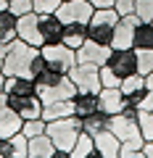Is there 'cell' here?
<instances>
[{
  "label": "cell",
  "mask_w": 153,
  "mask_h": 158,
  "mask_svg": "<svg viewBox=\"0 0 153 158\" xmlns=\"http://www.w3.org/2000/svg\"><path fill=\"white\" fill-rule=\"evenodd\" d=\"M142 156H145V158H153V140H148L145 145H142Z\"/></svg>",
  "instance_id": "ab89813d"
},
{
  "label": "cell",
  "mask_w": 153,
  "mask_h": 158,
  "mask_svg": "<svg viewBox=\"0 0 153 158\" xmlns=\"http://www.w3.org/2000/svg\"><path fill=\"white\" fill-rule=\"evenodd\" d=\"M135 50H153V24L140 21L135 29Z\"/></svg>",
  "instance_id": "d4e9b609"
},
{
  "label": "cell",
  "mask_w": 153,
  "mask_h": 158,
  "mask_svg": "<svg viewBox=\"0 0 153 158\" xmlns=\"http://www.w3.org/2000/svg\"><path fill=\"white\" fill-rule=\"evenodd\" d=\"M8 53V42H0V66H3V58H6Z\"/></svg>",
  "instance_id": "60d3db41"
},
{
  "label": "cell",
  "mask_w": 153,
  "mask_h": 158,
  "mask_svg": "<svg viewBox=\"0 0 153 158\" xmlns=\"http://www.w3.org/2000/svg\"><path fill=\"white\" fill-rule=\"evenodd\" d=\"M137 71L153 74V50H137Z\"/></svg>",
  "instance_id": "4dcf8cb0"
},
{
  "label": "cell",
  "mask_w": 153,
  "mask_h": 158,
  "mask_svg": "<svg viewBox=\"0 0 153 158\" xmlns=\"http://www.w3.org/2000/svg\"><path fill=\"white\" fill-rule=\"evenodd\" d=\"M16 37V16L11 11H0V42H11Z\"/></svg>",
  "instance_id": "4316f807"
},
{
  "label": "cell",
  "mask_w": 153,
  "mask_h": 158,
  "mask_svg": "<svg viewBox=\"0 0 153 158\" xmlns=\"http://www.w3.org/2000/svg\"><path fill=\"white\" fill-rule=\"evenodd\" d=\"M3 85H6V74H3V69H0V92H3Z\"/></svg>",
  "instance_id": "b9f144b4"
},
{
  "label": "cell",
  "mask_w": 153,
  "mask_h": 158,
  "mask_svg": "<svg viewBox=\"0 0 153 158\" xmlns=\"http://www.w3.org/2000/svg\"><path fill=\"white\" fill-rule=\"evenodd\" d=\"M0 158H11V137H0Z\"/></svg>",
  "instance_id": "74e56055"
},
{
  "label": "cell",
  "mask_w": 153,
  "mask_h": 158,
  "mask_svg": "<svg viewBox=\"0 0 153 158\" xmlns=\"http://www.w3.org/2000/svg\"><path fill=\"white\" fill-rule=\"evenodd\" d=\"M111 56V45H103L95 40H85L82 48H77V63H92V66H106Z\"/></svg>",
  "instance_id": "30bf717a"
},
{
  "label": "cell",
  "mask_w": 153,
  "mask_h": 158,
  "mask_svg": "<svg viewBox=\"0 0 153 158\" xmlns=\"http://www.w3.org/2000/svg\"><path fill=\"white\" fill-rule=\"evenodd\" d=\"M92 150H95L92 135L90 132H82V135L77 137V142H74V148H71V158H90Z\"/></svg>",
  "instance_id": "484cf974"
},
{
  "label": "cell",
  "mask_w": 153,
  "mask_h": 158,
  "mask_svg": "<svg viewBox=\"0 0 153 158\" xmlns=\"http://www.w3.org/2000/svg\"><path fill=\"white\" fill-rule=\"evenodd\" d=\"M108 129L119 137L121 142L142 140L140 127H137V118H130V116H124V113H113V116H111V127H108Z\"/></svg>",
  "instance_id": "7c38bea8"
},
{
  "label": "cell",
  "mask_w": 153,
  "mask_h": 158,
  "mask_svg": "<svg viewBox=\"0 0 153 158\" xmlns=\"http://www.w3.org/2000/svg\"><path fill=\"white\" fill-rule=\"evenodd\" d=\"M69 79L77 85V92H100V66L92 63H74Z\"/></svg>",
  "instance_id": "5b68a950"
},
{
  "label": "cell",
  "mask_w": 153,
  "mask_h": 158,
  "mask_svg": "<svg viewBox=\"0 0 153 158\" xmlns=\"http://www.w3.org/2000/svg\"><path fill=\"white\" fill-rule=\"evenodd\" d=\"M8 11L19 19V16H24V13L32 11V0H8Z\"/></svg>",
  "instance_id": "e575fe53"
},
{
  "label": "cell",
  "mask_w": 153,
  "mask_h": 158,
  "mask_svg": "<svg viewBox=\"0 0 153 158\" xmlns=\"http://www.w3.org/2000/svg\"><path fill=\"white\" fill-rule=\"evenodd\" d=\"M92 140H95V150H92L90 158H119L121 140L111 129H103L98 135H92Z\"/></svg>",
  "instance_id": "4fadbf2b"
},
{
  "label": "cell",
  "mask_w": 153,
  "mask_h": 158,
  "mask_svg": "<svg viewBox=\"0 0 153 158\" xmlns=\"http://www.w3.org/2000/svg\"><path fill=\"white\" fill-rule=\"evenodd\" d=\"M16 37L24 40V42H29V45L34 48H42L45 42H42V32H40V13H24V16L16 19Z\"/></svg>",
  "instance_id": "ba28073f"
},
{
  "label": "cell",
  "mask_w": 153,
  "mask_h": 158,
  "mask_svg": "<svg viewBox=\"0 0 153 158\" xmlns=\"http://www.w3.org/2000/svg\"><path fill=\"white\" fill-rule=\"evenodd\" d=\"M119 24V13L111 8H95L87 21V40H95V42H103V45H111L113 29Z\"/></svg>",
  "instance_id": "3957f363"
},
{
  "label": "cell",
  "mask_w": 153,
  "mask_h": 158,
  "mask_svg": "<svg viewBox=\"0 0 153 158\" xmlns=\"http://www.w3.org/2000/svg\"><path fill=\"white\" fill-rule=\"evenodd\" d=\"M100 85L103 87H119L121 85V77L116 71H111L108 66H100Z\"/></svg>",
  "instance_id": "836d02e7"
},
{
  "label": "cell",
  "mask_w": 153,
  "mask_h": 158,
  "mask_svg": "<svg viewBox=\"0 0 153 158\" xmlns=\"http://www.w3.org/2000/svg\"><path fill=\"white\" fill-rule=\"evenodd\" d=\"M21 124H24V118L8 106L6 95L0 92V137H13L16 132H21Z\"/></svg>",
  "instance_id": "5bb4252c"
},
{
  "label": "cell",
  "mask_w": 153,
  "mask_h": 158,
  "mask_svg": "<svg viewBox=\"0 0 153 158\" xmlns=\"http://www.w3.org/2000/svg\"><path fill=\"white\" fill-rule=\"evenodd\" d=\"M140 24L137 13H127V16H119V24L113 29L111 37V48L119 50V48H135V29Z\"/></svg>",
  "instance_id": "9c48e42d"
},
{
  "label": "cell",
  "mask_w": 153,
  "mask_h": 158,
  "mask_svg": "<svg viewBox=\"0 0 153 158\" xmlns=\"http://www.w3.org/2000/svg\"><path fill=\"white\" fill-rule=\"evenodd\" d=\"M95 8L90 6V0H61V6L56 8V16L61 19L63 24H71V21H82L87 24L92 16Z\"/></svg>",
  "instance_id": "8992f818"
},
{
  "label": "cell",
  "mask_w": 153,
  "mask_h": 158,
  "mask_svg": "<svg viewBox=\"0 0 153 158\" xmlns=\"http://www.w3.org/2000/svg\"><path fill=\"white\" fill-rule=\"evenodd\" d=\"M140 108L153 111V74H145V98H142Z\"/></svg>",
  "instance_id": "d590c367"
},
{
  "label": "cell",
  "mask_w": 153,
  "mask_h": 158,
  "mask_svg": "<svg viewBox=\"0 0 153 158\" xmlns=\"http://www.w3.org/2000/svg\"><path fill=\"white\" fill-rule=\"evenodd\" d=\"M106 66L111 71H116L121 79L130 77V74H137V50L135 48H119V50L111 48V56H108Z\"/></svg>",
  "instance_id": "52a82bcc"
},
{
  "label": "cell",
  "mask_w": 153,
  "mask_h": 158,
  "mask_svg": "<svg viewBox=\"0 0 153 158\" xmlns=\"http://www.w3.org/2000/svg\"><path fill=\"white\" fill-rule=\"evenodd\" d=\"M98 106H100V111L106 113H119L121 106H124V95H121L119 87H100V92H98Z\"/></svg>",
  "instance_id": "e0dca14e"
},
{
  "label": "cell",
  "mask_w": 153,
  "mask_h": 158,
  "mask_svg": "<svg viewBox=\"0 0 153 158\" xmlns=\"http://www.w3.org/2000/svg\"><path fill=\"white\" fill-rule=\"evenodd\" d=\"M29 153V137L24 132H16L11 137V158H27Z\"/></svg>",
  "instance_id": "f1b7e54d"
},
{
  "label": "cell",
  "mask_w": 153,
  "mask_h": 158,
  "mask_svg": "<svg viewBox=\"0 0 153 158\" xmlns=\"http://www.w3.org/2000/svg\"><path fill=\"white\" fill-rule=\"evenodd\" d=\"M8 8V0H0V11H6Z\"/></svg>",
  "instance_id": "7bdbcfd3"
},
{
  "label": "cell",
  "mask_w": 153,
  "mask_h": 158,
  "mask_svg": "<svg viewBox=\"0 0 153 158\" xmlns=\"http://www.w3.org/2000/svg\"><path fill=\"white\" fill-rule=\"evenodd\" d=\"M40 56L45 58V63L50 69H56L58 74H69L71 66L77 63V50H71L63 42H45L40 48Z\"/></svg>",
  "instance_id": "277c9868"
},
{
  "label": "cell",
  "mask_w": 153,
  "mask_h": 158,
  "mask_svg": "<svg viewBox=\"0 0 153 158\" xmlns=\"http://www.w3.org/2000/svg\"><path fill=\"white\" fill-rule=\"evenodd\" d=\"M151 24H153V21H151Z\"/></svg>",
  "instance_id": "ee69618b"
},
{
  "label": "cell",
  "mask_w": 153,
  "mask_h": 158,
  "mask_svg": "<svg viewBox=\"0 0 153 158\" xmlns=\"http://www.w3.org/2000/svg\"><path fill=\"white\" fill-rule=\"evenodd\" d=\"M85 40H87V24H82V21L63 24V37H61L63 45H69L71 50H77V48H82Z\"/></svg>",
  "instance_id": "ffe728a7"
},
{
  "label": "cell",
  "mask_w": 153,
  "mask_h": 158,
  "mask_svg": "<svg viewBox=\"0 0 153 158\" xmlns=\"http://www.w3.org/2000/svg\"><path fill=\"white\" fill-rule=\"evenodd\" d=\"M45 127H48V121L42 116H37V118H24V124H21V132L27 137H37V135H45Z\"/></svg>",
  "instance_id": "f546056e"
},
{
  "label": "cell",
  "mask_w": 153,
  "mask_h": 158,
  "mask_svg": "<svg viewBox=\"0 0 153 158\" xmlns=\"http://www.w3.org/2000/svg\"><path fill=\"white\" fill-rule=\"evenodd\" d=\"M3 95H6V92H3ZM6 100L21 118L42 116V98L40 95H6Z\"/></svg>",
  "instance_id": "8fae6325"
},
{
  "label": "cell",
  "mask_w": 153,
  "mask_h": 158,
  "mask_svg": "<svg viewBox=\"0 0 153 158\" xmlns=\"http://www.w3.org/2000/svg\"><path fill=\"white\" fill-rule=\"evenodd\" d=\"M37 95L42 98V103H50V100H71V98L77 95V85H74L71 79H69V74H66L61 82H56V85H50V87L37 90Z\"/></svg>",
  "instance_id": "9a60e30c"
},
{
  "label": "cell",
  "mask_w": 153,
  "mask_h": 158,
  "mask_svg": "<svg viewBox=\"0 0 153 158\" xmlns=\"http://www.w3.org/2000/svg\"><path fill=\"white\" fill-rule=\"evenodd\" d=\"M135 13L140 21H153V0H135Z\"/></svg>",
  "instance_id": "1f68e13d"
},
{
  "label": "cell",
  "mask_w": 153,
  "mask_h": 158,
  "mask_svg": "<svg viewBox=\"0 0 153 158\" xmlns=\"http://www.w3.org/2000/svg\"><path fill=\"white\" fill-rule=\"evenodd\" d=\"M3 92L6 95H37V85L32 77H6Z\"/></svg>",
  "instance_id": "d6986e66"
},
{
  "label": "cell",
  "mask_w": 153,
  "mask_h": 158,
  "mask_svg": "<svg viewBox=\"0 0 153 158\" xmlns=\"http://www.w3.org/2000/svg\"><path fill=\"white\" fill-rule=\"evenodd\" d=\"M53 150H56V145L50 142V137L48 135H37V137H29L27 158H53Z\"/></svg>",
  "instance_id": "603a6c76"
},
{
  "label": "cell",
  "mask_w": 153,
  "mask_h": 158,
  "mask_svg": "<svg viewBox=\"0 0 153 158\" xmlns=\"http://www.w3.org/2000/svg\"><path fill=\"white\" fill-rule=\"evenodd\" d=\"M71 113H74V103L71 100H50V103H42V118H45V121H56V118L71 116Z\"/></svg>",
  "instance_id": "7402d4cb"
},
{
  "label": "cell",
  "mask_w": 153,
  "mask_h": 158,
  "mask_svg": "<svg viewBox=\"0 0 153 158\" xmlns=\"http://www.w3.org/2000/svg\"><path fill=\"white\" fill-rule=\"evenodd\" d=\"M71 103H74V113L79 118H85V116H90V113H95L98 108V92H77V95L71 98Z\"/></svg>",
  "instance_id": "44dd1931"
},
{
  "label": "cell",
  "mask_w": 153,
  "mask_h": 158,
  "mask_svg": "<svg viewBox=\"0 0 153 158\" xmlns=\"http://www.w3.org/2000/svg\"><path fill=\"white\" fill-rule=\"evenodd\" d=\"M137 127H140V135L142 140H153V111H148V108H140V113H137Z\"/></svg>",
  "instance_id": "83f0119b"
},
{
  "label": "cell",
  "mask_w": 153,
  "mask_h": 158,
  "mask_svg": "<svg viewBox=\"0 0 153 158\" xmlns=\"http://www.w3.org/2000/svg\"><path fill=\"white\" fill-rule=\"evenodd\" d=\"M61 6V0H32V11L34 13H56V8Z\"/></svg>",
  "instance_id": "d6a6232c"
},
{
  "label": "cell",
  "mask_w": 153,
  "mask_h": 158,
  "mask_svg": "<svg viewBox=\"0 0 153 158\" xmlns=\"http://www.w3.org/2000/svg\"><path fill=\"white\" fill-rule=\"evenodd\" d=\"M82 132H85V127H82V118L77 116V113L56 118V121H48V127H45V135L50 137L53 145L61 148V150H69V153H71L74 142H77V137H79Z\"/></svg>",
  "instance_id": "7a4b0ae2"
},
{
  "label": "cell",
  "mask_w": 153,
  "mask_h": 158,
  "mask_svg": "<svg viewBox=\"0 0 153 158\" xmlns=\"http://www.w3.org/2000/svg\"><path fill=\"white\" fill-rule=\"evenodd\" d=\"M90 6L92 8H111L113 0H90Z\"/></svg>",
  "instance_id": "f35d334b"
},
{
  "label": "cell",
  "mask_w": 153,
  "mask_h": 158,
  "mask_svg": "<svg viewBox=\"0 0 153 158\" xmlns=\"http://www.w3.org/2000/svg\"><path fill=\"white\" fill-rule=\"evenodd\" d=\"M82 127H85V132H90V135H98V132H103V129L111 127V113H106V111L98 108L95 113H90V116L82 118Z\"/></svg>",
  "instance_id": "cb8c5ba5"
},
{
  "label": "cell",
  "mask_w": 153,
  "mask_h": 158,
  "mask_svg": "<svg viewBox=\"0 0 153 158\" xmlns=\"http://www.w3.org/2000/svg\"><path fill=\"white\" fill-rule=\"evenodd\" d=\"M40 32H42V42H61L63 21L56 13H42L40 16Z\"/></svg>",
  "instance_id": "ac0fdd59"
},
{
  "label": "cell",
  "mask_w": 153,
  "mask_h": 158,
  "mask_svg": "<svg viewBox=\"0 0 153 158\" xmlns=\"http://www.w3.org/2000/svg\"><path fill=\"white\" fill-rule=\"evenodd\" d=\"M40 56V48L29 45L24 40L13 37L8 42V53L3 58V74L6 77H29V69H32V61Z\"/></svg>",
  "instance_id": "6da1fadb"
},
{
  "label": "cell",
  "mask_w": 153,
  "mask_h": 158,
  "mask_svg": "<svg viewBox=\"0 0 153 158\" xmlns=\"http://www.w3.org/2000/svg\"><path fill=\"white\" fill-rule=\"evenodd\" d=\"M121 95H124V100L135 103V106H140L142 98H145V74H130V77L121 79V85H119Z\"/></svg>",
  "instance_id": "2e32d148"
},
{
  "label": "cell",
  "mask_w": 153,
  "mask_h": 158,
  "mask_svg": "<svg viewBox=\"0 0 153 158\" xmlns=\"http://www.w3.org/2000/svg\"><path fill=\"white\" fill-rule=\"evenodd\" d=\"M113 11L119 13V16L135 13V0H113Z\"/></svg>",
  "instance_id": "8d00e7d4"
}]
</instances>
